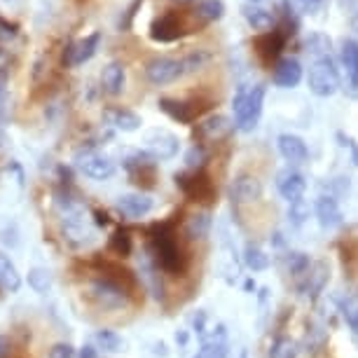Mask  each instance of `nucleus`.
Instances as JSON below:
<instances>
[{"mask_svg":"<svg viewBox=\"0 0 358 358\" xmlns=\"http://www.w3.org/2000/svg\"><path fill=\"white\" fill-rule=\"evenodd\" d=\"M265 85L246 87L241 85L234 94L232 108H234V127L239 131H253L260 122L262 106H265Z\"/></svg>","mask_w":358,"mask_h":358,"instance_id":"1","label":"nucleus"},{"mask_svg":"<svg viewBox=\"0 0 358 358\" xmlns=\"http://www.w3.org/2000/svg\"><path fill=\"white\" fill-rule=\"evenodd\" d=\"M340 90V71L330 57L316 59L309 69V92L319 99H328Z\"/></svg>","mask_w":358,"mask_h":358,"instance_id":"2","label":"nucleus"},{"mask_svg":"<svg viewBox=\"0 0 358 358\" xmlns=\"http://www.w3.org/2000/svg\"><path fill=\"white\" fill-rule=\"evenodd\" d=\"M73 162H76V166L80 169V171H83L85 176H90V178H94V180H106L115 173V162L92 145L80 148V150L73 155Z\"/></svg>","mask_w":358,"mask_h":358,"instance_id":"3","label":"nucleus"},{"mask_svg":"<svg viewBox=\"0 0 358 358\" xmlns=\"http://www.w3.org/2000/svg\"><path fill=\"white\" fill-rule=\"evenodd\" d=\"M143 143H145V152L150 155L155 162L173 159L180 150L178 136L171 131H166V129H150L143 136Z\"/></svg>","mask_w":358,"mask_h":358,"instance_id":"4","label":"nucleus"},{"mask_svg":"<svg viewBox=\"0 0 358 358\" xmlns=\"http://www.w3.org/2000/svg\"><path fill=\"white\" fill-rule=\"evenodd\" d=\"M92 300L96 302L101 309H122L129 305V295L124 288H120L117 283L110 279H96L90 288Z\"/></svg>","mask_w":358,"mask_h":358,"instance_id":"5","label":"nucleus"},{"mask_svg":"<svg viewBox=\"0 0 358 358\" xmlns=\"http://www.w3.org/2000/svg\"><path fill=\"white\" fill-rule=\"evenodd\" d=\"M145 76L152 85H171L178 78L185 76L183 62L180 59H169V57H155L145 66Z\"/></svg>","mask_w":358,"mask_h":358,"instance_id":"6","label":"nucleus"},{"mask_svg":"<svg viewBox=\"0 0 358 358\" xmlns=\"http://www.w3.org/2000/svg\"><path fill=\"white\" fill-rule=\"evenodd\" d=\"M101 31H94L90 33V36H85V38H80L76 40V43H71L69 47H66V52H64V64L66 66H83L87 64L90 59H94V54L99 52V45H101Z\"/></svg>","mask_w":358,"mask_h":358,"instance_id":"7","label":"nucleus"},{"mask_svg":"<svg viewBox=\"0 0 358 358\" xmlns=\"http://www.w3.org/2000/svg\"><path fill=\"white\" fill-rule=\"evenodd\" d=\"M185 24L183 17H178L176 12H166V15L157 17L150 26V38L155 43H173V40L185 36Z\"/></svg>","mask_w":358,"mask_h":358,"instance_id":"8","label":"nucleus"},{"mask_svg":"<svg viewBox=\"0 0 358 358\" xmlns=\"http://www.w3.org/2000/svg\"><path fill=\"white\" fill-rule=\"evenodd\" d=\"M276 190H279L281 197L290 204V201H297V199L305 197L307 180L300 171H295V169L288 166V169H283V171L276 173Z\"/></svg>","mask_w":358,"mask_h":358,"instance_id":"9","label":"nucleus"},{"mask_svg":"<svg viewBox=\"0 0 358 358\" xmlns=\"http://www.w3.org/2000/svg\"><path fill=\"white\" fill-rule=\"evenodd\" d=\"M314 211H316V220L323 229H335L342 225L344 215H342V208L337 204V199L333 194H321L314 204Z\"/></svg>","mask_w":358,"mask_h":358,"instance_id":"10","label":"nucleus"},{"mask_svg":"<svg viewBox=\"0 0 358 358\" xmlns=\"http://www.w3.org/2000/svg\"><path fill=\"white\" fill-rule=\"evenodd\" d=\"M302 83V66L293 57H283L274 66V85L281 90H293Z\"/></svg>","mask_w":358,"mask_h":358,"instance_id":"11","label":"nucleus"},{"mask_svg":"<svg viewBox=\"0 0 358 358\" xmlns=\"http://www.w3.org/2000/svg\"><path fill=\"white\" fill-rule=\"evenodd\" d=\"M155 201L150 194H141V192H129L117 197V211L127 215V218H143L152 211Z\"/></svg>","mask_w":358,"mask_h":358,"instance_id":"12","label":"nucleus"},{"mask_svg":"<svg viewBox=\"0 0 358 358\" xmlns=\"http://www.w3.org/2000/svg\"><path fill=\"white\" fill-rule=\"evenodd\" d=\"M262 194V183L251 173H241L234 178L232 183V201L236 204H251V201L260 199Z\"/></svg>","mask_w":358,"mask_h":358,"instance_id":"13","label":"nucleus"},{"mask_svg":"<svg viewBox=\"0 0 358 358\" xmlns=\"http://www.w3.org/2000/svg\"><path fill=\"white\" fill-rule=\"evenodd\" d=\"M276 145H279L281 157L290 162V164H302V162H307L309 157L307 143L300 136H295V134H281V136L276 138Z\"/></svg>","mask_w":358,"mask_h":358,"instance_id":"14","label":"nucleus"},{"mask_svg":"<svg viewBox=\"0 0 358 358\" xmlns=\"http://www.w3.org/2000/svg\"><path fill=\"white\" fill-rule=\"evenodd\" d=\"M106 122L117 131H124V134H131V131H138L143 120L141 115H136L134 110H127V108H108L103 113Z\"/></svg>","mask_w":358,"mask_h":358,"instance_id":"15","label":"nucleus"},{"mask_svg":"<svg viewBox=\"0 0 358 358\" xmlns=\"http://www.w3.org/2000/svg\"><path fill=\"white\" fill-rule=\"evenodd\" d=\"M157 106H159V110L169 115L171 120H176V122H180V124H190L194 117L199 115V108H194L190 103H185V101H178V99H159L157 101Z\"/></svg>","mask_w":358,"mask_h":358,"instance_id":"16","label":"nucleus"},{"mask_svg":"<svg viewBox=\"0 0 358 358\" xmlns=\"http://www.w3.org/2000/svg\"><path fill=\"white\" fill-rule=\"evenodd\" d=\"M234 129V122L225 115H211V117H206L204 122L197 127L199 136L206 138V141H222L225 136H229Z\"/></svg>","mask_w":358,"mask_h":358,"instance_id":"17","label":"nucleus"},{"mask_svg":"<svg viewBox=\"0 0 358 358\" xmlns=\"http://www.w3.org/2000/svg\"><path fill=\"white\" fill-rule=\"evenodd\" d=\"M330 279V269L326 262H316L314 267H309L307 269V283H302L300 290L305 293L309 300H316V297L321 295V290L326 288V283Z\"/></svg>","mask_w":358,"mask_h":358,"instance_id":"18","label":"nucleus"},{"mask_svg":"<svg viewBox=\"0 0 358 358\" xmlns=\"http://www.w3.org/2000/svg\"><path fill=\"white\" fill-rule=\"evenodd\" d=\"M124 85H127V73H124V66L120 62H110L101 73V87H103L106 94L110 96H117V94L124 92Z\"/></svg>","mask_w":358,"mask_h":358,"instance_id":"19","label":"nucleus"},{"mask_svg":"<svg viewBox=\"0 0 358 358\" xmlns=\"http://www.w3.org/2000/svg\"><path fill=\"white\" fill-rule=\"evenodd\" d=\"M283 43H286V33L269 31V33H262V36L255 40V50H258L262 62L269 64L272 59L279 57V52L283 50Z\"/></svg>","mask_w":358,"mask_h":358,"instance_id":"20","label":"nucleus"},{"mask_svg":"<svg viewBox=\"0 0 358 358\" xmlns=\"http://www.w3.org/2000/svg\"><path fill=\"white\" fill-rule=\"evenodd\" d=\"M340 62L344 66V71H347L349 87L351 90H358V43L356 40H344L342 43Z\"/></svg>","mask_w":358,"mask_h":358,"instance_id":"21","label":"nucleus"},{"mask_svg":"<svg viewBox=\"0 0 358 358\" xmlns=\"http://www.w3.org/2000/svg\"><path fill=\"white\" fill-rule=\"evenodd\" d=\"M241 15H244L246 24L251 26L253 31H269L274 26V15L260 5H253V3H246L241 8Z\"/></svg>","mask_w":358,"mask_h":358,"instance_id":"22","label":"nucleus"},{"mask_svg":"<svg viewBox=\"0 0 358 358\" xmlns=\"http://www.w3.org/2000/svg\"><path fill=\"white\" fill-rule=\"evenodd\" d=\"M0 288L5 293H17L22 288V274L5 253H0Z\"/></svg>","mask_w":358,"mask_h":358,"instance_id":"23","label":"nucleus"},{"mask_svg":"<svg viewBox=\"0 0 358 358\" xmlns=\"http://www.w3.org/2000/svg\"><path fill=\"white\" fill-rule=\"evenodd\" d=\"M208 232H211V215L206 211H199L187 218L185 234L190 236V239H206Z\"/></svg>","mask_w":358,"mask_h":358,"instance_id":"24","label":"nucleus"},{"mask_svg":"<svg viewBox=\"0 0 358 358\" xmlns=\"http://www.w3.org/2000/svg\"><path fill=\"white\" fill-rule=\"evenodd\" d=\"M94 342H96V347L99 349H103L106 354H120V351L124 349V340L120 337L115 330H99L96 335H94Z\"/></svg>","mask_w":358,"mask_h":358,"instance_id":"25","label":"nucleus"},{"mask_svg":"<svg viewBox=\"0 0 358 358\" xmlns=\"http://www.w3.org/2000/svg\"><path fill=\"white\" fill-rule=\"evenodd\" d=\"M244 262L248 269H253V272H262V269H267L272 265V260H269V255L262 251L258 244H246L244 248Z\"/></svg>","mask_w":358,"mask_h":358,"instance_id":"26","label":"nucleus"},{"mask_svg":"<svg viewBox=\"0 0 358 358\" xmlns=\"http://www.w3.org/2000/svg\"><path fill=\"white\" fill-rule=\"evenodd\" d=\"M197 17L201 22H220L225 17V3L222 0H201L197 8Z\"/></svg>","mask_w":358,"mask_h":358,"instance_id":"27","label":"nucleus"},{"mask_svg":"<svg viewBox=\"0 0 358 358\" xmlns=\"http://www.w3.org/2000/svg\"><path fill=\"white\" fill-rule=\"evenodd\" d=\"M330 50H333V40H330L326 33H312V36L307 38V52L314 54L316 59L330 57Z\"/></svg>","mask_w":358,"mask_h":358,"instance_id":"28","label":"nucleus"},{"mask_svg":"<svg viewBox=\"0 0 358 358\" xmlns=\"http://www.w3.org/2000/svg\"><path fill=\"white\" fill-rule=\"evenodd\" d=\"M297 354H300L297 342L290 340V337H279L269 347V358H297Z\"/></svg>","mask_w":358,"mask_h":358,"instance_id":"29","label":"nucleus"},{"mask_svg":"<svg viewBox=\"0 0 358 358\" xmlns=\"http://www.w3.org/2000/svg\"><path fill=\"white\" fill-rule=\"evenodd\" d=\"M309 267H312V260H309V255H307V253H302V251H290V253L286 255V269H288V274H293V276H305Z\"/></svg>","mask_w":358,"mask_h":358,"instance_id":"30","label":"nucleus"},{"mask_svg":"<svg viewBox=\"0 0 358 358\" xmlns=\"http://www.w3.org/2000/svg\"><path fill=\"white\" fill-rule=\"evenodd\" d=\"M29 286L40 295L50 293L52 290V274L43 267H33L29 272Z\"/></svg>","mask_w":358,"mask_h":358,"instance_id":"31","label":"nucleus"},{"mask_svg":"<svg viewBox=\"0 0 358 358\" xmlns=\"http://www.w3.org/2000/svg\"><path fill=\"white\" fill-rule=\"evenodd\" d=\"M309 218V204L305 199H297L288 204V222L293 227H302Z\"/></svg>","mask_w":358,"mask_h":358,"instance_id":"32","label":"nucleus"},{"mask_svg":"<svg viewBox=\"0 0 358 358\" xmlns=\"http://www.w3.org/2000/svg\"><path fill=\"white\" fill-rule=\"evenodd\" d=\"M204 162H206V150L197 143L185 152V164L187 169H192V171H199V169L204 166Z\"/></svg>","mask_w":358,"mask_h":358,"instance_id":"33","label":"nucleus"},{"mask_svg":"<svg viewBox=\"0 0 358 358\" xmlns=\"http://www.w3.org/2000/svg\"><path fill=\"white\" fill-rule=\"evenodd\" d=\"M208 54L206 52H201V50H197V52H192V54H187L185 59H180L183 62V71L185 73H194V71H199L201 66H204L206 62H208Z\"/></svg>","mask_w":358,"mask_h":358,"instance_id":"34","label":"nucleus"},{"mask_svg":"<svg viewBox=\"0 0 358 358\" xmlns=\"http://www.w3.org/2000/svg\"><path fill=\"white\" fill-rule=\"evenodd\" d=\"M194 358H227V344L204 342V347L199 349V354Z\"/></svg>","mask_w":358,"mask_h":358,"instance_id":"35","label":"nucleus"},{"mask_svg":"<svg viewBox=\"0 0 358 358\" xmlns=\"http://www.w3.org/2000/svg\"><path fill=\"white\" fill-rule=\"evenodd\" d=\"M113 248L117 251L120 255H129L131 251V239H129V234L127 232H117L113 236Z\"/></svg>","mask_w":358,"mask_h":358,"instance_id":"36","label":"nucleus"},{"mask_svg":"<svg viewBox=\"0 0 358 358\" xmlns=\"http://www.w3.org/2000/svg\"><path fill=\"white\" fill-rule=\"evenodd\" d=\"M47 358H76V349L69 342H59L50 349V356Z\"/></svg>","mask_w":358,"mask_h":358,"instance_id":"37","label":"nucleus"},{"mask_svg":"<svg viewBox=\"0 0 358 358\" xmlns=\"http://www.w3.org/2000/svg\"><path fill=\"white\" fill-rule=\"evenodd\" d=\"M337 141H340L342 148H349V150H351V159H354V164L358 166V143H356V141L351 138L349 134H344V131H337Z\"/></svg>","mask_w":358,"mask_h":358,"instance_id":"38","label":"nucleus"},{"mask_svg":"<svg viewBox=\"0 0 358 358\" xmlns=\"http://www.w3.org/2000/svg\"><path fill=\"white\" fill-rule=\"evenodd\" d=\"M344 319H347L349 328L354 330V335H358V302H349L344 307Z\"/></svg>","mask_w":358,"mask_h":358,"instance_id":"39","label":"nucleus"},{"mask_svg":"<svg viewBox=\"0 0 358 358\" xmlns=\"http://www.w3.org/2000/svg\"><path fill=\"white\" fill-rule=\"evenodd\" d=\"M206 323H208V316H206L204 309H199V312L192 316V326H194V330H197V335L201 337V340H204L206 333H208V326H206Z\"/></svg>","mask_w":358,"mask_h":358,"instance_id":"40","label":"nucleus"},{"mask_svg":"<svg viewBox=\"0 0 358 358\" xmlns=\"http://www.w3.org/2000/svg\"><path fill=\"white\" fill-rule=\"evenodd\" d=\"M358 5V0H337V8H340L344 15H349L351 10H354Z\"/></svg>","mask_w":358,"mask_h":358,"instance_id":"41","label":"nucleus"},{"mask_svg":"<svg viewBox=\"0 0 358 358\" xmlns=\"http://www.w3.org/2000/svg\"><path fill=\"white\" fill-rule=\"evenodd\" d=\"M10 340L5 335H0V358H8L10 356Z\"/></svg>","mask_w":358,"mask_h":358,"instance_id":"42","label":"nucleus"},{"mask_svg":"<svg viewBox=\"0 0 358 358\" xmlns=\"http://www.w3.org/2000/svg\"><path fill=\"white\" fill-rule=\"evenodd\" d=\"M349 24H351V29L358 33V5L349 12Z\"/></svg>","mask_w":358,"mask_h":358,"instance_id":"43","label":"nucleus"},{"mask_svg":"<svg viewBox=\"0 0 358 358\" xmlns=\"http://www.w3.org/2000/svg\"><path fill=\"white\" fill-rule=\"evenodd\" d=\"M80 358H96V349L87 344V347H83V351H80Z\"/></svg>","mask_w":358,"mask_h":358,"instance_id":"44","label":"nucleus"},{"mask_svg":"<svg viewBox=\"0 0 358 358\" xmlns=\"http://www.w3.org/2000/svg\"><path fill=\"white\" fill-rule=\"evenodd\" d=\"M297 3H300V5H302V8H305V10H314L316 5L321 3V0H297Z\"/></svg>","mask_w":358,"mask_h":358,"instance_id":"45","label":"nucleus"},{"mask_svg":"<svg viewBox=\"0 0 358 358\" xmlns=\"http://www.w3.org/2000/svg\"><path fill=\"white\" fill-rule=\"evenodd\" d=\"M176 342H178L180 347H185V344H187V333H185V330H178V333H176Z\"/></svg>","mask_w":358,"mask_h":358,"instance_id":"46","label":"nucleus"},{"mask_svg":"<svg viewBox=\"0 0 358 358\" xmlns=\"http://www.w3.org/2000/svg\"><path fill=\"white\" fill-rule=\"evenodd\" d=\"M5 85H8V71H0V94H5Z\"/></svg>","mask_w":358,"mask_h":358,"instance_id":"47","label":"nucleus"},{"mask_svg":"<svg viewBox=\"0 0 358 358\" xmlns=\"http://www.w3.org/2000/svg\"><path fill=\"white\" fill-rule=\"evenodd\" d=\"M255 288H258V286H255V281H253V279H246V283H244V290H246V293H253Z\"/></svg>","mask_w":358,"mask_h":358,"instance_id":"48","label":"nucleus"},{"mask_svg":"<svg viewBox=\"0 0 358 358\" xmlns=\"http://www.w3.org/2000/svg\"><path fill=\"white\" fill-rule=\"evenodd\" d=\"M3 3H8V5H15V3H17V0H3Z\"/></svg>","mask_w":358,"mask_h":358,"instance_id":"49","label":"nucleus"},{"mask_svg":"<svg viewBox=\"0 0 358 358\" xmlns=\"http://www.w3.org/2000/svg\"><path fill=\"white\" fill-rule=\"evenodd\" d=\"M173 3H192V0H173Z\"/></svg>","mask_w":358,"mask_h":358,"instance_id":"50","label":"nucleus"},{"mask_svg":"<svg viewBox=\"0 0 358 358\" xmlns=\"http://www.w3.org/2000/svg\"><path fill=\"white\" fill-rule=\"evenodd\" d=\"M248 3H253V5H255V3H260V0H248Z\"/></svg>","mask_w":358,"mask_h":358,"instance_id":"51","label":"nucleus"},{"mask_svg":"<svg viewBox=\"0 0 358 358\" xmlns=\"http://www.w3.org/2000/svg\"><path fill=\"white\" fill-rule=\"evenodd\" d=\"M354 340H356V347H358V335H354Z\"/></svg>","mask_w":358,"mask_h":358,"instance_id":"52","label":"nucleus"}]
</instances>
